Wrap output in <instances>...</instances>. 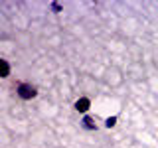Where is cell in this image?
I'll return each instance as SVG.
<instances>
[{"mask_svg": "<svg viewBox=\"0 0 158 148\" xmlns=\"http://www.w3.org/2000/svg\"><path fill=\"white\" fill-rule=\"evenodd\" d=\"M117 125V117H109L107 121H105V126L107 128H111V126H115Z\"/></svg>", "mask_w": 158, "mask_h": 148, "instance_id": "obj_5", "label": "cell"}, {"mask_svg": "<svg viewBox=\"0 0 158 148\" xmlns=\"http://www.w3.org/2000/svg\"><path fill=\"white\" fill-rule=\"evenodd\" d=\"M83 125H85V128H95V122H93L91 117H85V118H83Z\"/></svg>", "mask_w": 158, "mask_h": 148, "instance_id": "obj_4", "label": "cell"}, {"mask_svg": "<svg viewBox=\"0 0 158 148\" xmlns=\"http://www.w3.org/2000/svg\"><path fill=\"white\" fill-rule=\"evenodd\" d=\"M18 95L22 99H34L36 97V87L30 85V83H22V85H18Z\"/></svg>", "mask_w": 158, "mask_h": 148, "instance_id": "obj_1", "label": "cell"}, {"mask_svg": "<svg viewBox=\"0 0 158 148\" xmlns=\"http://www.w3.org/2000/svg\"><path fill=\"white\" fill-rule=\"evenodd\" d=\"M89 107H91V101H89L87 97L77 99V101H75V109H77L79 113H87V111H89Z\"/></svg>", "mask_w": 158, "mask_h": 148, "instance_id": "obj_2", "label": "cell"}, {"mask_svg": "<svg viewBox=\"0 0 158 148\" xmlns=\"http://www.w3.org/2000/svg\"><path fill=\"white\" fill-rule=\"evenodd\" d=\"M52 8H53V10H56V12H59V10H61V6H59V4H57V2H53V4H52Z\"/></svg>", "mask_w": 158, "mask_h": 148, "instance_id": "obj_6", "label": "cell"}, {"mask_svg": "<svg viewBox=\"0 0 158 148\" xmlns=\"http://www.w3.org/2000/svg\"><path fill=\"white\" fill-rule=\"evenodd\" d=\"M0 65H2V77H8V73H10V67H8L6 59H0Z\"/></svg>", "mask_w": 158, "mask_h": 148, "instance_id": "obj_3", "label": "cell"}]
</instances>
